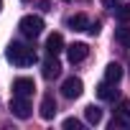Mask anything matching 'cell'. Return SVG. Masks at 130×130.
<instances>
[{
  "mask_svg": "<svg viewBox=\"0 0 130 130\" xmlns=\"http://www.w3.org/2000/svg\"><path fill=\"white\" fill-rule=\"evenodd\" d=\"M18 31H21L26 38H36V36H41V31H43V21H41L38 15H23L21 23H18Z\"/></svg>",
  "mask_w": 130,
  "mask_h": 130,
  "instance_id": "7a4b0ae2",
  "label": "cell"
},
{
  "mask_svg": "<svg viewBox=\"0 0 130 130\" xmlns=\"http://www.w3.org/2000/svg\"><path fill=\"white\" fill-rule=\"evenodd\" d=\"M59 74H61V64L56 61V56L48 54V59L43 61V77H46V79H56Z\"/></svg>",
  "mask_w": 130,
  "mask_h": 130,
  "instance_id": "9c48e42d",
  "label": "cell"
},
{
  "mask_svg": "<svg viewBox=\"0 0 130 130\" xmlns=\"http://www.w3.org/2000/svg\"><path fill=\"white\" fill-rule=\"evenodd\" d=\"M97 94H100V100H115V94H117V89H115V84L112 82H102L100 87H97Z\"/></svg>",
  "mask_w": 130,
  "mask_h": 130,
  "instance_id": "7c38bea8",
  "label": "cell"
},
{
  "mask_svg": "<svg viewBox=\"0 0 130 130\" xmlns=\"http://www.w3.org/2000/svg\"><path fill=\"white\" fill-rule=\"evenodd\" d=\"M67 54H69V61L72 64H79V61H84L87 59V54H89V48H87V43H72L69 48H67Z\"/></svg>",
  "mask_w": 130,
  "mask_h": 130,
  "instance_id": "52a82bcc",
  "label": "cell"
},
{
  "mask_svg": "<svg viewBox=\"0 0 130 130\" xmlns=\"http://www.w3.org/2000/svg\"><path fill=\"white\" fill-rule=\"evenodd\" d=\"M87 26H89V18L84 13H77V15L69 18V28L72 31H87Z\"/></svg>",
  "mask_w": 130,
  "mask_h": 130,
  "instance_id": "8fae6325",
  "label": "cell"
},
{
  "mask_svg": "<svg viewBox=\"0 0 130 130\" xmlns=\"http://www.w3.org/2000/svg\"><path fill=\"white\" fill-rule=\"evenodd\" d=\"M82 79H77V77H69V79H64V84H61V94L67 97V100H77L79 94H82Z\"/></svg>",
  "mask_w": 130,
  "mask_h": 130,
  "instance_id": "5b68a950",
  "label": "cell"
},
{
  "mask_svg": "<svg viewBox=\"0 0 130 130\" xmlns=\"http://www.w3.org/2000/svg\"><path fill=\"white\" fill-rule=\"evenodd\" d=\"M110 127H112V130H117V127H130V102H127V100H122V102L117 105Z\"/></svg>",
  "mask_w": 130,
  "mask_h": 130,
  "instance_id": "3957f363",
  "label": "cell"
},
{
  "mask_svg": "<svg viewBox=\"0 0 130 130\" xmlns=\"http://www.w3.org/2000/svg\"><path fill=\"white\" fill-rule=\"evenodd\" d=\"M84 117H87L89 125H97V122L102 120V110H100L97 105H87V107H84Z\"/></svg>",
  "mask_w": 130,
  "mask_h": 130,
  "instance_id": "5bb4252c",
  "label": "cell"
},
{
  "mask_svg": "<svg viewBox=\"0 0 130 130\" xmlns=\"http://www.w3.org/2000/svg\"><path fill=\"white\" fill-rule=\"evenodd\" d=\"M0 10H3V0H0Z\"/></svg>",
  "mask_w": 130,
  "mask_h": 130,
  "instance_id": "ffe728a7",
  "label": "cell"
},
{
  "mask_svg": "<svg viewBox=\"0 0 130 130\" xmlns=\"http://www.w3.org/2000/svg\"><path fill=\"white\" fill-rule=\"evenodd\" d=\"M33 92H36L33 79H28V77H18V79L13 82V94H18V97H31Z\"/></svg>",
  "mask_w": 130,
  "mask_h": 130,
  "instance_id": "8992f818",
  "label": "cell"
},
{
  "mask_svg": "<svg viewBox=\"0 0 130 130\" xmlns=\"http://www.w3.org/2000/svg\"><path fill=\"white\" fill-rule=\"evenodd\" d=\"M115 38H117L125 48H130V26H125V23H122V26L115 31Z\"/></svg>",
  "mask_w": 130,
  "mask_h": 130,
  "instance_id": "9a60e30c",
  "label": "cell"
},
{
  "mask_svg": "<svg viewBox=\"0 0 130 130\" xmlns=\"http://www.w3.org/2000/svg\"><path fill=\"white\" fill-rule=\"evenodd\" d=\"M46 51H48L51 56H59V54L64 51V36H61V33H51V36L46 38Z\"/></svg>",
  "mask_w": 130,
  "mask_h": 130,
  "instance_id": "ba28073f",
  "label": "cell"
},
{
  "mask_svg": "<svg viewBox=\"0 0 130 130\" xmlns=\"http://www.w3.org/2000/svg\"><path fill=\"white\" fill-rule=\"evenodd\" d=\"M64 127H67V130H79V127H82V122H79V120H74V117H67V120H64Z\"/></svg>",
  "mask_w": 130,
  "mask_h": 130,
  "instance_id": "e0dca14e",
  "label": "cell"
},
{
  "mask_svg": "<svg viewBox=\"0 0 130 130\" xmlns=\"http://www.w3.org/2000/svg\"><path fill=\"white\" fill-rule=\"evenodd\" d=\"M120 3H122V0H102V5H105V8H112V10H115Z\"/></svg>",
  "mask_w": 130,
  "mask_h": 130,
  "instance_id": "d6986e66",
  "label": "cell"
},
{
  "mask_svg": "<svg viewBox=\"0 0 130 130\" xmlns=\"http://www.w3.org/2000/svg\"><path fill=\"white\" fill-rule=\"evenodd\" d=\"M10 112H13L15 117H21V120H28V117H31V102H28V97L13 94V100H10Z\"/></svg>",
  "mask_w": 130,
  "mask_h": 130,
  "instance_id": "277c9868",
  "label": "cell"
},
{
  "mask_svg": "<svg viewBox=\"0 0 130 130\" xmlns=\"http://www.w3.org/2000/svg\"><path fill=\"white\" fill-rule=\"evenodd\" d=\"M87 33H89V36H97V33H100V21L89 23V26H87Z\"/></svg>",
  "mask_w": 130,
  "mask_h": 130,
  "instance_id": "ac0fdd59",
  "label": "cell"
},
{
  "mask_svg": "<svg viewBox=\"0 0 130 130\" xmlns=\"http://www.w3.org/2000/svg\"><path fill=\"white\" fill-rule=\"evenodd\" d=\"M115 18H117L120 23H127V21H130V5H122V3H120V5L115 8Z\"/></svg>",
  "mask_w": 130,
  "mask_h": 130,
  "instance_id": "2e32d148",
  "label": "cell"
},
{
  "mask_svg": "<svg viewBox=\"0 0 130 130\" xmlns=\"http://www.w3.org/2000/svg\"><path fill=\"white\" fill-rule=\"evenodd\" d=\"M8 61H13L15 67H31V64H36V51L31 48V46H26V43H18V41H13L10 46H8Z\"/></svg>",
  "mask_w": 130,
  "mask_h": 130,
  "instance_id": "6da1fadb",
  "label": "cell"
},
{
  "mask_svg": "<svg viewBox=\"0 0 130 130\" xmlns=\"http://www.w3.org/2000/svg\"><path fill=\"white\" fill-rule=\"evenodd\" d=\"M54 115H56V100H54V94H43V100H41V117L51 120Z\"/></svg>",
  "mask_w": 130,
  "mask_h": 130,
  "instance_id": "30bf717a",
  "label": "cell"
},
{
  "mask_svg": "<svg viewBox=\"0 0 130 130\" xmlns=\"http://www.w3.org/2000/svg\"><path fill=\"white\" fill-rule=\"evenodd\" d=\"M105 79L112 82V84H117L122 79V67H120V64H110V67L105 69Z\"/></svg>",
  "mask_w": 130,
  "mask_h": 130,
  "instance_id": "4fadbf2b",
  "label": "cell"
}]
</instances>
